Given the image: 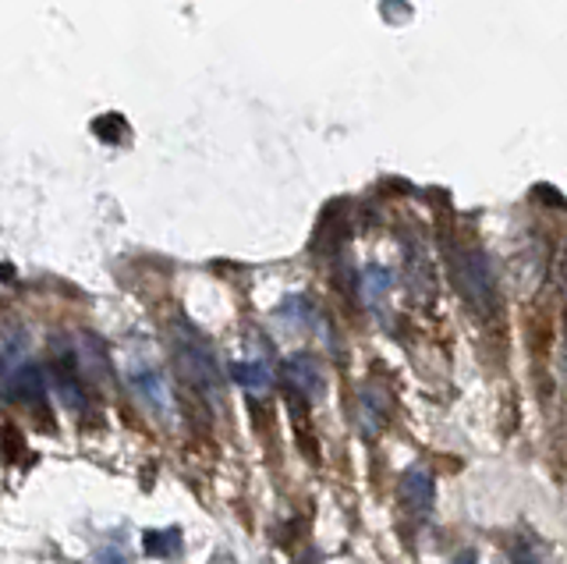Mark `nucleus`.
I'll return each instance as SVG.
<instances>
[{
    "mask_svg": "<svg viewBox=\"0 0 567 564\" xmlns=\"http://www.w3.org/2000/svg\"><path fill=\"white\" fill-rule=\"evenodd\" d=\"M174 359H177V369H182V377L195 387V391H203L209 398H220V391H224L220 362H217V356H213V348L203 341L199 330H192V327L177 330Z\"/></svg>",
    "mask_w": 567,
    "mask_h": 564,
    "instance_id": "1",
    "label": "nucleus"
},
{
    "mask_svg": "<svg viewBox=\"0 0 567 564\" xmlns=\"http://www.w3.org/2000/svg\"><path fill=\"white\" fill-rule=\"evenodd\" d=\"M454 285L475 309L493 306V267L483 249H454L451 256Z\"/></svg>",
    "mask_w": 567,
    "mask_h": 564,
    "instance_id": "2",
    "label": "nucleus"
},
{
    "mask_svg": "<svg viewBox=\"0 0 567 564\" xmlns=\"http://www.w3.org/2000/svg\"><path fill=\"white\" fill-rule=\"evenodd\" d=\"M284 373H288V383L295 387V394L316 398L319 391H323V373H319V362L312 356H295Z\"/></svg>",
    "mask_w": 567,
    "mask_h": 564,
    "instance_id": "3",
    "label": "nucleus"
},
{
    "mask_svg": "<svg viewBox=\"0 0 567 564\" xmlns=\"http://www.w3.org/2000/svg\"><path fill=\"white\" fill-rule=\"evenodd\" d=\"M401 498L412 511H430L433 507V475L430 472H408L401 480Z\"/></svg>",
    "mask_w": 567,
    "mask_h": 564,
    "instance_id": "4",
    "label": "nucleus"
},
{
    "mask_svg": "<svg viewBox=\"0 0 567 564\" xmlns=\"http://www.w3.org/2000/svg\"><path fill=\"white\" fill-rule=\"evenodd\" d=\"M230 377H235L238 387H245V391H252V394H266L274 387L270 366H262V362H235L230 366Z\"/></svg>",
    "mask_w": 567,
    "mask_h": 564,
    "instance_id": "5",
    "label": "nucleus"
},
{
    "mask_svg": "<svg viewBox=\"0 0 567 564\" xmlns=\"http://www.w3.org/2000/svg\"><path fill=\"white\" fill-rule=\"evenodd\" d=\"M132 383H135V391L153 404V409H159V412L171 409V391H167V383L156 369H142V373L132 377Z\"/></svg>",
    "mask_w": 567,
    "mask_h": 564,
    "instance_id": "6",
    "label": "nucleus"
},
{
    "mask_svg": "<svg viewBox=\"0 0 567 564\" xmlns=\"http://www.w3.org/2000/svg\"><path fill=\"white\" fill-rule=\"evenodd\" d=\"M177 546H182V540H177V533H146V551H150V554H156V557L174 554Z\"/></svg>",
    "mask_w": 567,
    "mask_h": 564,
    "instance_id": "7",
    "label": "nucleus"
},
{
    "mask_svg": "<svg viewBox=\"0 0 567 564\" xmlns=\"http://www.w3.org/2000/svg\"><path fill=\"white\" fill-rule=\"evenodd\" d=\"M93 564H128V561H124V554L121 551H111V546H106V551H100L96 554V561Z\"/></svg>",
    "mask_w": 567,
    "mask_h": 564,
    "instance_id": "8",
    "label": "nucleus"
}]
</instances>
